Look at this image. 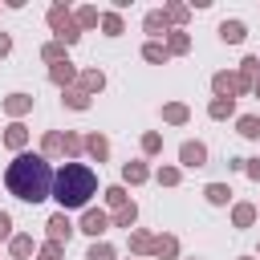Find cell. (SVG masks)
I'll use <instances>...</instances> for the list:
<instances>
[{
	"label": "cell",
	"instance_id": "obj_1",
	"mask_svg": "<svg viewBox=\"0 0 260 260\" xmlns=\"http://www.w3.org/2000/svg\"><path fill=\"white\" fill-rule=\"evenodd\" d=\"M4 187L24 203H41V199L53 195V171H49V162L41 154H20L16 162H8Z\"/></svg>",
	"mask_w": 260,
	"mask_h": 260
},
{
	"label": "cell",
	"instance_id": "obj_9",
	"mask_svg": "<svg viewBox=\"0 0 260 260\" xmlns=\"http://www.w3.org/2000/svg\"><path fill=\"white\" fill-rule=\"evenodd\" d=\"M122 175H126L130 183H142V179H146V167H142V162H126V171H122Z\"/></svg>",
	"mask_w": 260,
	"mask_h": 260
},
{
	"label": "cell",
	"instance_id": "obj_3",
	"mask_svg": "<svg viewBox=\"0 0 260 260\" xmlns=\"http://www.w3.org/2000/svg\"><path fill=\"white\" fill-rule=\"evenodd\" d=\"M203 158H207V150L199 142H183V162L187 167H203Z\"/></svg>",
	"mask_w": 260,
	"mask_h": 260
},
{
	"label": "cell",
	"instance_id": "obj_7",
	"mask_svg": "<svg viewBox=\"0 0 260 260\" xmlns=\"http://www.w3.org/2000/svg\"><path fill=\"white\" fill-rule=\"evenodd\" d=\"M69 232H73V223H69L65 215H53V219H49V236H53V240H69Z\"/></svg>",
	"mask_w": 260,
	"mask_h": 260
},
{
	"label": "cell",
	"instance_id": "obj_19",
	"mask_svg": "<svg viewBox=\"0 0 260 260\" xmlns=\"http://www.w3.org/2000/svg\"><path fill=\"white\" fill-rule=\"evenodd\" d=\"M118 223H122V228H130V223H134V203H126V207L118 211Z\"/></svg>",
	"mask_w": 260,
	"mask_h": 260
},
{
	"label": "cell",
	"instance_id": "obj_25",
	"mask_svg": "<svg viewBox=\"0 0 260 260\" xmlns=\"http://www.w3.org/2000/svg\"><path fill=\"white\" fill-rule=\"evenodd\" d=\"M28 248H32V240H24V236H20V240H12V252H16V256H24Z\"/></svg>",
	"mask_w": 260,
	"mask_h": 260
},
{
	"label": "cell",
	"instance_id": "obj_17",
	"mask_svg": "<svg viewBox=\"0 0 260 260\" xmlns=\"http://www.w3.org/2000/svg\"><path fill=\"white\" fill-rule=\"evenodd\" d=\"M73 77V69H69V61H61L57 69H53V81H69Z\"/></svg>",
	"mask_w": 260,
	"mask_h": 260
},
{
	"label": "cell",
	"instance_id": "obj_28",
	"mask_svg": "<svg viewBox=\"0 0 260 260\" xmlns=\"http://www.w3.org/2000/svg\"><path fill=\"white\" fill-rule=\"evenodd\" d=\"M8 228H12V219H8L4 211H0V236H8Z\"/></svg>",
	"mask_w": 260,
	"mask_h": 260
},
{
	"label": "cell",
	"instance_id": "obj_24",
	"mask_svg": "<svg viewBox=\"0 0 260 260\" xmlns=\"http://www.w3.org/2000/svg\"><path fill=\"white\" fill-rule=\"evenodd\" d=\"M236 223H240V228L252 223V207H236Z\"/></svg>",
	"mask_w": 260,
	"mask_h": 260
},
{
	"label": "cell",
	"instance_id": "obj_11",
	"mask_svg": "<svg viewBox=\"0 0 260 260\" xmlns=\"http://www.w3.org/2000/svg\"><path fill=\"white\" fill-rule=\"evenodd\" d=\"M4 142H8V146H24V126H8Z\"/></svg>",
	"mask_w": 260,
	"mask_h": 260
},
{
	"label": "cell",
	"instance_id": "obj_18",
	"mask_svg": "<svg viewBox=\"0 0 260 260\" xmlns=\"http://www.w3.org/2000/svg\"><path fill=\"white\" fill-rule=\"evenodd\" d=\"M89 150H93L98 158H106V150H110V146H106V138H98V134H93V138H89Z\"/></svg>",
	"mask_w": 260,
	"mask_h": 260
},
{
	"label": "cell",
	"instance_id": "obj_29",
	"mask_svg": "<svg viewBox=\"0 0 260 260\" xmlns=\"http://www.w3.org/2000/svg\"><path fill=\"white\" fill-rule=\"evenodd\" d=\"M0 53H8V37L4 32H0Z\"/></svg>",
	"mask_w": 260,
	"mask_h": 260
},
{
	"label": "cell",
	"instance_id": "obj_2",
	"mask_svg": "<svg viewBox=\"0 0 260 260\" xmlns=\"http://www.w3.org/2000/svg\"><path fill=\"white\" fill-rule=\"evenodd\" d=\"M93 191H98V175L85 162H65L53 175V195H57L61 207H85Z\"/></svg>",
	"mask_w": 260,
	"mask_h": 260
},
{
	"label": "cell",
	"instance_id": "obj_13",
	"mask_svg": "<svg viewBox=\"0 0 260 260\" xmlns=\"http://www.w3.org/2000/svg\"><path fill=\"white\" fill-rule=\"evenodd\" d=\"M106 199H110V203H114L118 211L126 207V191H122V187H110V191H106Z\"/></svg>",
	"mask_w": 260,
	"mask_h": 260
},
{
	"label": "cell",
	"instance_id": "obj_27",
	"mask_svg": "<svg viewBox=\"0 0 260 260\" xmlns=\"http://www.w3.org/2000/svg\"><path fill=\"white\" fill-rule=\"evenodd\" d=\"M154 248H158V252H162V256H171V252H175V240H158V244H154Z\"/></svg>",
	"mask_w": 260,
	"mask_h": 260
},
{
	"label": "cell",
	"instance_id": "obj_20",
	"mask_svg": "<svg viewBox=\"0 0 260 260\" xmlns=\"http://www.w3.org/2000/svg\"><path fill=\"white\" fill-rule=\"evenodd\" d=\"M146 61H167V49H158V45H146Z\"/></svg>",
	"mask_w": 260,
	"mask_h": 260
},
{
	"label": "cell",
	"instance_id": "obj_6",
	"mask_svg": "<svg viewBox=\"0 0 260 260\" xmlns=\"http://www.w3.org/2000/svg\"><path fill=\"white\" fill-rule=\"evenodd\" d=\"M244 85H248L244 77H228V73H219V77H215V89H219V93H228V98H232L236 89H244Z\"/></svg>",
	"mask_w": 260,
	"mask_h": 260
},
{
	"label": "cell",
	"instance_id": "obj_21",
	"mask_svg": "<svg viewBox=\"0 0 260 260\" xmlns=\"http://www.w3.org/2000/svg\"><path fill=\"white\" fill-rule=\"evenodd\" d=\"M65 102H69V106H73V110H85V106H89V98H85V93H69V98H65Z\"/></svg>",
	"mask_w": 260,
	"mask_h": 260
},
{
	"label": "cell",
	"instance_id": "obj_8",
	"mask_svg": "<svg viewBox=\"0 0 260 260\" xmlns=\"http://www.w3.org/2000/svg\"><path fill=\"white\" fill-rule=\"evenodd\" d=\"M240 134L244 138H260V122L256 118H240Z\"/></svg>",
	"mask_w": 260,
	"mask_h": 260
},
{
	"label": "cell",
	"instance_id": "obj_10",
	"mask_svg": "<svg viewBox=\"0 0 260 260\" xmlns=\"http://www.w3.org/2000/svg\"><path fill=\"white\" fill-rule=\"evenodd\" d=\"M228 195H232V191H228L223 183H211V187H207V199H211V203H228Z\"/></svg>",
	"mask_w": 260,
	"mask_h": 260
},
{
	"label": "cell",
	"instance_id": "obj_4",
	"mask_svg": "<svg viewBox=\"0 0 260 260\" xmlns=\"http://www.w3.org/2000/svg\"><path fill=\"white\" fill-rule=\"evenodd\" d=\"M81 232H89V236H102V232H106V215H102V211H85V219H81Z\"/></svg>",
	"mask_w": 260,
	"mask_h": 260
},
{
	"label": "cell",
	"instance_id": "obj_26",
	"mask_svg": "<svg viewBox=\"0 0 260 260\" xmlns=\"http://www.w3.org/2000/svg\"><path fill=\"white\" fill-rule=\"evenodd\" d=\"M85 89H102V73H85Z\"/></svg>",
	"mask_w": 260,
	"mask_h": 260
},
{
	"label": "cell",
	"instance_id": "obj_14",
	"mask_svg": "<svg viewBox=\"0 0 260 260\" xmlns=\"http://www.w3.org/2000/svg\"><path fill=\"white\" fill-rule=\"evenodd\" d=\"M85 260H114V252H110V248H106V244H93V248H89V256H85Z\"/></svg>",
	"mask_w": 260,
	"mask_h": 260
},
{
	"label": "cell",
	"instance_id": "obj_15",
	"mask_svg": "<svg viewBox=\"0 0 260 260\" xmlns=\"http://www.w3.org/2000/svg\"><path fill=\"white\" fill-rule=\"evenodd\" d=\"M162 24H167V16H162V12H150V16H146V32H158Z\"/></svg>",
	"mask_w": 260,
	"mask_h": 260
},
{
	"label": "cell",
	"instance_id": "obj_5",
	"mask_svg": "<svg viewBox=\"0 0 260 260\" xmlns=\"http://www.w3.org/2000/svg\"><path fill=\"white\" fill-rule=\"evenodd\" d=\"M219 37H223L228 45H236V41H244V24H240V20H223V24H219Z\"/></svg>",
	"mask_w": 260,
	"mask_h": 260
},
{
	"label": "cell",
	"instance_id": "obj_23",
	"mask_svg": "<svg viewBox=\"0 0 260 260\" xmlns=\"http://www.w3.org/2000/svg\"><path fill=\"white\" fill-rule=\"evenodd\" d=\"M167 118H171V122H183L187 110H183V106H167Z\"/></svg>",
	"mask_w": 260,
	"mask_h": 260
},
{
	"label": "cell",
	"instance_id": "obj_16",
	"mask_svg": "<svg viewBox=\"0 0 260 260\" xmlns=\"http://www.w3.org/2000/svg\"><path fill=\"white\" fill-rule=\"evenodd\" d=\"M8 110H12V114L28 110V98H24V93H12V98H8Z\"/></svg>",
	"mask_w": 260,
	"mask_h": 260
},
{
	"label": "cell",
	"instance_id": "obj_12",
	"mask_svg": "<svg viewBox=\"0 0 260 260\" xmlns=\"http://www.w3.org/2000/svg\"><path fill=\"white\" fill-rule=\"evenodd\" d=\"M223 114H232V98H219V102H211V118H223Z\"/></svg>",
	"mask_w": 260,
	"mask_h": 260
},
{
	"label": "cell",
	"instance_id": "obj_22",
	"mask_svg": "<svg viewBox=\"0 0 260 260\" xmlns=\"http://www.w3.org/2000/svg\"><path fill=\"white\" fill-rule=\"evenodd\" d=\"M106 32L118 37V32H122V20H118V16H106Z\"/></svg>",
	"mask_w": 260,
	"mask_h": 260
}]
</instances>
